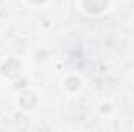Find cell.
I'll return each mask as SVG.
<instances>
[{
  "label": "cell",
  "mask_w": 134,
  "mask_h": 132,
  "mask_svg": "<svg viewBox=\"0 0 134 132\" xmlns=\"http://www.w3.org/2000/svg\"><path fill=\"white\" fill-rule=\"evenodd\" d=\"M33 3H42V2H45V0H31Z\"/></svg>",
  "instance_id": "5"
},
{
  "label": "cell",
  "mask_w": 134,
  "mask_h": 132,
  "mask_svg": "<svg viewBox=\"0 0 134 132\" xmlns=\"http://www.w3.org/2000/svg\"><path fill=\"white\" fill-rule=\"evenodd\" d=\"M19 103H20V106H22L24 109L31 110V109H34V106H36V103H37V98H36V95H34L33 92L27 90V92H22V95H20V98H19Z\"/></svg>",
  "instance_id": "3"
},
{
  "label": "cell",
  "mask_w": 134,
  "mask_h": 132,
  "mask_svg": "<svg viewBox=\"0 0 134 132\" xmlns=\"http://www.w3.org/2000/svg\"><path fill=\"white\" fill-rule=\"evenodd\" d=\"M2 73L8 78H16L20 73V62L17 59H8L3 65H2Z\"/></svg>",
  "instance_id": "1"
},
{
  "label": "cell",
  "mask_w": 134,
  "mask_h": 132,
  "mask_svg": "<svg viewBox=\"0 0 134 132\" xmlns=\"http://www.w3.org/2000/svg\"><path fill=\"white\" fill-rule=\"evenodd\" d=\"M83 5H84V8H86L87 13L98 14V13H101L106 8L108 0H83Z\"/></svg>",
  "instance_id": "2"
},
{
  "label": "cell",
  "mask_w": 134,
  "mask_h": 132,
  "mask_svg": "<svg viewBox=\"0 0 134 132\" xmlns=\"http://www.w3.org/2000/svg\"><path fill=\"white\" fill-rule=\"evenodd\" d=\"M80 86H81V81L78 78H75V76L69 78L66 81V87L69 90H76V89H80Z\"/></svg>",
  "instance_id": "4"
}]
</instances>
